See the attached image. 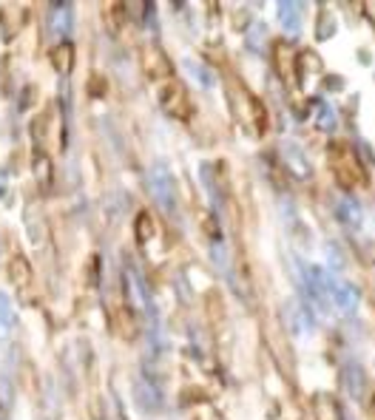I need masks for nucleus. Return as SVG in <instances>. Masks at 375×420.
<instances>
[{
  "label": "nucleus",
  "instance_id": "f257e3e1",
  "mask_svg": "<svg viewBox=\"0 0 375 420\" xmlns=\"http://www.w3.org/2000/svg\"><path fill=\"white\" fill-rule=\"evenodd\" d=\"M148 191L154 196V202L165 210L168 216L176 213V179L171 174V168L165 162H154L148 171Z\"/></svg>",
  "mask_w": 375,
  "mask_h": 420
},
{
  "label": "nucleus",
  "instance_id": "f03ea898",
  "mask_svg": "<svg viewBox=\"0 0 375 420\" xmlns=\"http://www.w3.org/2000/svg\"><path fill=\"white\" fill-rule=\"evenodd\" d=\"M159 105L165 108V114L176 116V120H185V116L191 114V97H188L185 85L176 80H168L159 88Z\"/></svg>",
  "mask_w": 375,
  "mask_h": 420
},
{
  "label": "nucleus",
  "instance_id": "7ed1b4c3",
  "mask_svg": "<svg viewBox=\"0 0 375 420\" xmlns=\"http://www.w3.org/2000/svg\"><path fill=\"white\" fill-rule=\"evenodd\" d=\"M358 287L349 284L347 278H338V273H330V304H336L341 313L353 315L358 310Z\"/></svg>",
  "mask_w": 375,
  "mask_h": 420
},
{
  "label": "nucleus",
  "instance_id": "20e7f679",
  "mask_svg": "<svg viewBox=\"0 0 375 420\" xmlns=\"http://www.w3.org/2000/svg\"><path fill=\"white\" fill-rule=\"evenodd\" d=\"M125 287H128V295H131V301H134V307L151 315V313H154L151 290H148V284H145L143 273H139L134 264H128V267H125Z\"/></svg>",
  "mask_w": 375,
  "mask_h": 420
},
{
  "label": "nucleus",
  "instance_id": "39448f33",
  "mask_svg": "<svg viewBox=\"0 0 375 420\" xmlns=\"http://www.w3.org/2000/svg\"><path fill=\"white\" fill-rule=\"evenodd\" d=\"M336 219H338L347 230H361V224H364L361 202H358L356 196H338V199H336Z\"/></svg>",
  "mask_w": 375,
  "mask_h": 420
},
{
  "label": "nucleus",
  "instance_id": "423d86ee",
  "mask_svg": "<svg viewBox=\"0 0 375 420\" xmlns=\"http://www.w3.org/2000/svg\"><path fill=\"white\" fill-rule=\"evenodd\" d=\"M6 275H9V284L23 295V293H29L32 287V264L26 255H12V262L6 267Z\"/></svg>",
  "mask_w": 375,
  "mask_h": 420
},
{
  "label": "nucleus",
  "instance_id": "0eeeda50",
  "mask_svg": "<svg viewBox=\"0 0 375 420\" xmlns=\"http://www.w3.org/2000/svg\"><path fill=\"white\" fill-rule=\"evenodd\" d=\"M134 392H136V403L145 412H159L162 409V392H159L156 381H151L148 375H139Z\"/></svg>",
  "mask_w": 375,
  "mask_h": 420
},
{
  "label": "nucleus",
  "instance_id": "6e6552de",
  "mask_svg": "<svg viewBox=\"0 0 375 420\" xmlns=\"http://www.w3.org/2000/svg\"><path fill=\"white\" fill-rule=\"evenodd\" d=\"M74 29V6L72 3H54L49 9V32L57 37H65Z\"/></svg>",
  "mask_w": 375,
  "mask_h": 420
},
{
  "label": "nucleus",
  "instance_id": "1a4fd4ad",
  "mask_svg": "<svg viewBox=\"0 0 375 420\" xmlns=\"http://www.w3.org/2000/svg\"><path fill=\"white\" fill-rule=\"evenodd\" d=\"M341 384H344V389H347L349 398H356V401H358L361 395H364L367 378H364V369H361L358 361H347V364L341 366Z\"/></svg>",
  "mask_w": 375,
  "mask_h": 420
},
{
  "label": "nucleus",
  "instance_id": "9d476101",
  "mask_svg": "<svg viewBox=\"0 0 375 420\" xmlns=\"http://www.w3.org/2000/svg\"><path fill=\"white\" fill-rule=\"evenodd\" d=\"M143 65H145V74L151 80H162L171 74V63L165 57V52L156 49V45H148V49L143 52Z\"/></svg>",
  "mask_w": 375,
  "mask_h": 420
},
{
  "label": "nucleus",
  "instance_id": "9b49d317",
  "mask_svg": "<svg viewBox=\"0 0 375 420\" xmlns=\"http://www.w3.org/2000/svg\"><path fill=\"white\" fill-rule=\"evenodd\" d=\"M276 14H278L281 29H285L287 34H298L301 32V6L296 3V0H278Z\"/></svg>",
  "mask_w": 375,
  "mask_h": 420
},
{
  "label": "nucleus",
  "instance_id": "f8f14e48",
  "mask_svg": "<svg viewBox=\"0 0 375 420\" xmlns=\"http://www.w3.org/2000/svg\"><path fill=\"white\" fill-rule=\"evenodd\" d=\"M281 154H285V165L298 176V179H307L310 176V162L304 156V151L296 145V143H281Z\"/></svg>",
  "mask_w": 375,
  "mask_h": 420
},
{
  "label": "nucleus",
  "instance_id": "ddd939ff",
  "mask_svg": "<svg viewBox=\"0 0 375 420\" xmlns=\"http://www.w3.org/2000/svg\"><path fill=\"white\" fill-rule=\"evenodd\" d=\"M49 57H52V65L57 74H68L74 68V43H68V40L57 43Z\"/></svg>",
  "mask_w": 375,
  "mask_h": 420
},
{
  "label": "nucleus",
  "instance_id": "4468645a",
  "mask_svg": "<svg viewBox=\"0 0 375 420\" xmlns=\"http://www.w3.org/2000/svg\"><path fill=\"white\" fill-rule=\"evenodd\" d=\"M12 326H14V310H12V301L9 295L0 290V341H6L9 333H12Z\"/></svg>",
  "mask_w": 375,
  "mask_h": 420
},
{
  "label": "nucleus",
  "instance_id": "2eb2a0df",
  "mask_svg": "<svg viewBox=\"0 0 375 420\" xmlns=\"http://www.w3.org/2000/svg\"><path fill=\"white\" fill-rule=\"evenodd\" d=\"M34 179L40 182V188H49L52 185V159L43 151L34 154Z\"/></svg>",
  "mask_w": 375,
  "mask_h": 420
},
{
  "label": "nucleus",
  "instance_id": "dca6fc26",
  "mask_svg": "<svg viewBox=\"0 0 375 420\" xmlns=\"http://www.w3.org/2000/svg\"><path fill=\"white\" fill-rule=\"evenodd\" d=\"M136 239H139V244H148L154 239V219H151V213H139L136 216Z\"/></svg>",
  "mask_w": 375,
  "mask_h": 420
},
{
  "label": "nucleus",
  "instance_id": "f3484780",
  "mask_svg": "<svg viewBox=\"0 0 375 420\" xmlns=\"http://www.w3.org/2000/svg\"><path fill=\"white\" fill-rule=\"evenodd\" d=\"M185 68H188V72H191V74H194L205 88L214 85V74L207 72V65H202V63H196V60H185Z\"/></svg>",
  "mask_w": 375,
  "mask_h": 420
},
{
  "label": "nucleus",
  "instance_id": "a211bd4d",
  "mask_svg": "<svg viewBox=\"0 0 375 420\" xmlns=\"http://www.w3.org/2000/svg\"><path fill=\"white\" fill-rule=\"evenodd\" d=\"M318 125H321V128H327V131H333V128H336V111H333L330 105H327V103L321 105V116H318Z\"/></svg>",
  "mask_w": 375,
  "mask_h": 420
},
{
  "label": "nucleus",
  "instance_id": "6ab92c4d",
  "mask_svg": "<svg viewBox=\"0 0 375 420\" xmlns=\"http://www.w3.org/2000/svg\"><path fill=\"white\" fill-rule=\"evenodd\" d=\"M0 188H3V174H0Z\"/></svg>",
  "mask_w": 375,
  "mask_h": 420
}]
</instances>
